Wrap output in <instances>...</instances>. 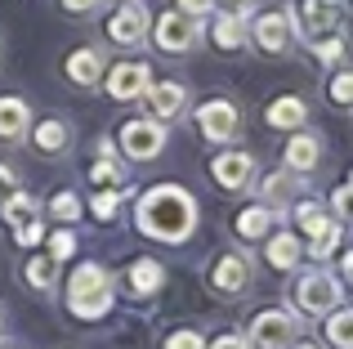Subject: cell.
<instances>
[{"mask_svg":"<svg viewBox=\"0 0 353 349\" xmlns=\"http://www.w3.org/2000/svg\"><path fill=\"white\" fill-rule=\"evenodd\" d=\"M291 197H295V179H291V174L277 170V174L264 179V201H268V206H286Z\"/></svg>","mask_w":353,"mask_h":349,"instance_id":"obj_25","label":"cell"},{"mask_svg":"<svg viewBox=\"0 0 353 349\" xmlns=\"http://www.w3.org/2000/svg\"><path fill=\"white\" fill-rule=\"evenodd\" d=\"M23 130H27V103L23 99H0V134L18 139Z\"/></svg>","mask_w":353,"mask_h":349,"instance_id":"obj_17","label":"cell"},{"mask_svg":"<svg viewBox=\"0 0 353 349\" xmlns=\"http://www.w3.org/2000/svg\"><path fill=\"white\" fill-rule=\"evenodd\" d=\"M340 273H345V282H353V251L345 255V264H340Z\"/></svg>","mask_w":353,"mask_h":349,"instance_id":"obj_44","label":"cell"},{"mask_svg":"<svg viewBox=\"0 0 353 349\" xmlns=\"http://www.w3.org/2000/svg\"><path fill=\"white\" fill-rule=\"evenodd\" d=\"M112 210H117V192H99V197H94V215L108 219Z\"/></svg>","mask_w":353,"mask_h":349,"instance_id":"obj_38","label":"cell"},{"mask_svg":"<svg viewBox=\"0 0 353 349\" xmlns=\"http://www.w3.org/2000/svg\"><path fill=\"white\" fill-rule=\"evenodd\" d=\"M295 260H300V242H295L291 233L268 237V264H273V269H295Z\"/></svg>","mask_w":353,"mask_h":349,"instance_id":"obj_19","label":"cell"},{"mask_svg":"<svg viewBox=\"0 0 353 349\" xmlns=\"http://www.w3.org/2000/svg\"><path fill=\"white\" fill-rule=\"evenodd\" d=\"M255 41H259V50L282 54L286 45H291V18H282V14H264V18L255 23Z\"/></svg>","mask_w":353,"mask_h":349,"instance_id":"obj_12","label":"cell"},{"mask_svg":"<svg viewBox=\"0 0 353 349\" xmlns=\"http://www.w3.org/2000/svg\"><path fill=\"white\" fill-rule=\"evenodd\" d=\"M50 210H54V215H59V219H77V210H81V201H77V197H72V192H59V197H54V201H50Z\"/></svg>","mask_w":353,"mask_h":349,"instance_id":"obj_31","label":"cell"},{"mask_svg":"<svg viewBox=\"0 0 353 349\" xmlns=\"http://www.w3.org/2000/svg\"><path fill=\"white\" fill-rule=\"evenodd\" d=\"M72 251H77L72 233H54V237H50V255H54V260H63V255H72Z\"/></svg>","mask_w":353,"mask_h":349,"instance_id":"obj_34","label":"cell"},{"mask_svg":"<svg viewBox=\"0 0 353 349\" xmlns=\"http://www.w3.org/2000/svg\"><path fill=\"white\" fill-rule=\"evenodd\" d=\"M63 5H68L72 14H85V9H94V0H63Z\"/></svg>","mask_w":353,"mask_h":349,"instance_id":"obj_43","label":"cell"},{"mask_svg":"<svg viewBox=\"0 0 353 349\" xmlns=\"http://www.w3.org/2000/svg\"><path fill=\"white\" fill-rule=\"evenodd\" d=\"M295 341V318L286 309H264L250 327V345L255 349H286Z\"/></svg>","mask_w":353,"mask_h":349,"instance_id":"obj_5","label":"cell"},{"mask_svg":"<svg viewBox=\"0 0 353 349\" xmlns=\"http://www.w3.org/2000/svg\"><path fill=\"white\" fill-rule=\"evenodd\" d=\"M327 341L336 345V349H353V309H331Z\"/></svg>","mask_w":353,"mask_h":349,"instance_id":"obj_21","label":"cell"},{"mask_svg":"<svg viewBox=\"0 0 353 349\" xmlns=\"http://www.w3.org/2000/svg\"><path fill=\"white\" fill-rule=\"evenodd\" d=\"M322 157V143L313 139V134H295L291 143H286V166L291 170H313Z\"/></svg>","mask_w":353,"mask_h":349,"instance_id":"obj_15","label":"cell"},{"mask_svg":"<svg viewBox=\"0 0 353 349\" xmlns=\"http://www.w3.org/2000/svg\"><path fill=\"white\" fill-rule=\"evenodd\" d=\"M14 237H18L23 246H36V242H41V224H36V219H27V224L14 228Z\"/></svg>","mask_w":353,"mask_h":349,"instance_id":"obj_35","label":"cell"},{"mask_svg":"<svg viewBox=\"0 0 353 349\" xmlns=\"http://www.w3.org/2000/svg\"><path fill=\"white\" fill-rule=\"evenodd\" d=\"M161 264L157 260H139V264H130V291H134V296H148V291H157L161 287Z\"/></svg>","mask_w":353,"mask_h":349,"instance_id":"obj_16","label":"cell"},{"mask_svg":"<svg viewBox=\"0 0 353 349\" xmlns=\"http://www.w3.org/2000/svg\"><path fill=\"white\" fill-rule=\"evenodd\" d=\"M197 126L210 143H224V139H233V130H237V108L228 103V99H210V103L197 108Z\"/></svg>","mask_w":353,"mask_h":349,"instance_id":"obj_6","label":"cell"},{"mask_svg":"<svg viewBox=\"0 0 353 349\" xmlns=\"http://www.w3.org/2000/svg\"><path fill=\"white\" fill-rule=\"evenodd\" d=\"M295 349H318V345H309V341H304V345H295Z\"/></svg>","mask_w":353,"mask_h":349,"instance_id":"obj_45","label":"cell"},{"mask_svg":"<svg viewBox=\"0 0 353 349\" xmlns=\"http://www.w3.org/2000/svg\"><path fill=\"white\" fill-rule=\"evenodd\" d=\"M304 117H309V108H304L300 99H277V103L268 108V126H277V130H282V126L291 130V126L304 121Z\"/></svg>","mask_w":353,"mask_h":349,"instance_id":"obj_20","label":"cell"},{"mask_svg":"<svg viewBox=\"0 0 353 349\" xmlns=\"http://www.w3.org/2000/svg\"><path fill=\"white\" fill-rule=\"evenodd\" d=\"M295 300H300L304 314H331V309L340 305V282L331 278V273H304L300 287H295Z\"/></svg>","mask_w":353,"mask_h":349,"instance_id":"obj_4","label":"cell"},{"mask_svg":"<svg viewBox=\"0 0 353 349\" xmlns=\"http://www.w3.org/2000/svg\"><path fill=\"white\" fill-rule=\"evenodd\" d=\"M121 143H125V152H130V157L152 161L157 152H161L165 134H161V126H157V121H130L125 130H121Z\"/></svg>","mask_w":353,"mask_h":349,"instance_id":"obj_7","label":"cell"},{"mask_svg":"<svg viewBox=\"0 0 353 349\" xmlns=\"http://www.w3.org/2000/svg\"><path fill=\"white\" fill-rule=\"evenodd\" d=\"M215 41H219V50H237V45L246 41V18H241V14H224L215 23Z\"/></svg>","mask_w":353,"mask_h":349,"instance_id":"obj_22","label":"cell"},{"mask_svg":"<svg viewBox=\"0 0 353 349\" xmlns=\"http://www.w3.org/2000/svg\"><path fill=\"white\" fill-rule=\"evenodd\" d=\"M210 282H215L224 296H237V291L250 282V264L241 260V255H224V260L215 264V273H210Z\"/></svg>","mask_w":353,"mask_h":349,"instance_id":"obj_13","label":"cell"},{"mask_svg":"<svg viewBox=\"0 0 353 349\" xmlns=\"http://www.w3.org/2000/svg\"><path fill=\"white\" fill-rule=\"evenodd\" d=\"M108 32H112L117 45H139V41H143V32H148V9L143 5H125L112 18V27H108Z\"/></svg>","mask_w":353,"mask_h":349,"instance_id":"obj_10","label":"cell"},{"mask_svg":"<svg viewBox=\"0 0 353 349\" xmlns=\"http://www.w3.org/2000/svg\"><path fill=\"white\" fill-rule=\"evenodd\" d=\"M165 349H206V341L197 332H174V336H165Z\"/></svg>","mask_w":353,"mask_h":349,"instance_id":"obj_32","label":"cell"},{"mask_svg":"<svg viewBox=\"0 0 353 349\" xmlns=\"http://www.w3.org/2000/svg\"><path fill=\"white\" fill-rule=\"evenodd\" d=\"M63 143H68V126L63 121H45L41 130H36V148L41 152H59Z\"/></svg>","mask_w":353,"mask_h":349,"instance_id":"obj_27","label":"cell"},{"mask_svg":"<svg viewBox=\"0 0 353 349\" xmlns=\"http://www.w3.org/2000/svg\"><path fill=\"white\" fill-rule=\"evenodd\" d=\"M14 192H18V183H14V170H9V166H0V206H5V201L14 197Z\"/></svg>","mask_w":353,"mask_h":349,"instance_id":"obj_36","label":"cell"},{"mask_svg":"<svg viewBox=\"0 0 353 349\" xmlns=\"http://www.w3.org/2000/svg\"><path fill=\"white\" fill-rule=\"evenodd\" d=\"M192 224H197V206H192V197L183 188H174V183H161V188H152L139 201V228H143L148 237L183 242V237L192 233Z\"/></svg>","mask_w":353,"mask_h":349,"instance_id":"obj_1","label":"cell"},{"mask_svg":"<svg viewBox=\"0 0 353 349\" xmlns=\"http://www.w3.org/2000/svg\"><path fill=\"white\" fill-rule=\"evenodd\" d=\"M90 174H94V179H99V183H117V179H121V170H117V166H112V161H108V157H103V161H99V166H94V170H90Z\"/></svg>","mask_w":353,"mask_h":349,"instance_id":"obj_37","label":"cell"},{"mask_svg":"<svg viewBox=\"0 0 353 349\" xmlns=\"http://www.w3.org/2000/svg\"><path fill=\"white\" fill-rule=\"evenodd\" d=\"M148 86H152V77H148L143 63H117L112 77H108L112 99H139V94H148Z\"/></svg>","mask_w":353,"mask_h":349,"instance_id":"obj_9","label":"cell"},{"mask_svg":"<svg viewBox=\"0 0 353 349\" xmlns=\"http://www.w3.org/2000/svg\"><path fill=\"white\" fill-rule=\"evenodd\" d=\"M349 188H353V179H349Z\"/></svg>","mask_w":353,"mask_h":349,"instance_id":"obj_47","label":"cell"},{"mask_svg":"<svg viewBox=\"0 0 353 349\" xmlns=\"http://www.w3.org/2000/svg\"><path fill=\"white\" fill-rule=\"evenodd\" d=\"M99 72H103V63H99L94 50H81V54H72V59H68V77L77 81V86H94Z\"/></svg>","mask_w":353,"mask_h":349,"instance_id":"obj_18","label":"cell"},{"mask_svg":"<svg viewBox=\"0 0 353 349\" xmlns=\"http://www.w3.org/2000/svg\"><path fill=\"white\" fill-rule=\"evenodd\" d=\"M250 174H255V161H250L246 152H224V157H215V179L224 183V188H241V183H250Z\"/></svg>","mask_w":353,"mask_h":349,"instance_id":"obj_14","label":"cell"},{"mask_svg":"<svg viewBox=\"0 0 353 349\" xmlns=\"http://www.w3.org/2000/svg\"><path fill=\"white\" fill-rule=\"evenodd\" d=\"M0 327H5V318H0Z\"/></svg>","mask_w":353,"mask_h":349,"instance_id":"obj_46","label":"cell"},{"mask_svg":"<svg viewBox=\"0 0 353 349\" xmlns=\"http://www.w3.org/2000/svg\"><path fill=\"white\" fill-rule=\"evenodd\" d=\"M68 309L77 318H103L112 309V278L99 264H81L68 282Z\"/></svg>","mask_w":353,"mask_h":349,"instance_id":"obj_2","label":"cell"},{"mask_svg":"<svg viewBox=\"0 0 353 349\" xmlns=\"http://www.w3.org/2000/svg\"><path fill=\"white\" fill-rule=\"evenodd\" d=\"M336 246H340V224H327L318 237H313V255H318V260L336 255Z\"/></svg>","mask_w":353,"mask_h":349,"instance_id":"obj_29","label":"cell"},{"mask_svg":"<svg viewBox=\"0 0 353 349\" xmlns=\"http://www.w3.org/2000/svg\"><path fill=\"white\" fill-rule=\"evenodd\" d=\"M183 103H188V90L174 86V81H161V86H148V108H152L161 121H170V117L183 112Z\"/></svg>","mask_w":353,"mask_h":349,"instance_id":"obj_11","label":"cell"},{"mask_svg":"<svg viewBox=\"0 0 353 349\" xmlns=\"http://www.w3.org/2000/svg\"><path fill=\"white\" fill-rule=\"evenodd\" d=\"M268 228H273V215H268V206H250L237 215V233L241 237H264Z\"/></svg>","mask_w":353,"mask_h":349,"instance_id":"obj_23","label":"cell"},{"mask_svg":"<svg viewBox=\"0 0 353 349\" xmlns=\"http://www.w3.org/2000/svg\"><path fill=\"white\" fill-rule=\"evenodd\" d=\"M192 41H197V23H192L188 14H165L161 23H157V45H161L165 54L192 50Z\"/></svg>","mask_w":353,"mask_h":349,"instance_id":"obj_8","label":"cell"},{"mask_svg":"<svg viewBox=\"0 0 353 349\" xmlns=\"http://www.w3.org/2000/svg\"><path fill=\"white\" fill-rule=\"evenodd\" d=\"M0 210H5V219H9L14 228L27 224V219H36V206H32V197H27V192H14V197H9Z\"/></svg>","mask_w":353,"mask_h":349,"instance_id":"obj_28","label":"cell"},{"mask_svg":"<svg viewBox=\"0 0 353 349\" xmlns=\"http://www.w3.org/2000/svg\"><path fill=\"white\" fill-rule=\"evenodd\" d=\"M210 349H246V341H241V336H219Z\"/></svg>","mask_w":353,"mask_h":349,"instance_id":"obj_42","label":"cell"},{"mask_svg":"<svg viewBox=\"0 0 353 349\" xmlns=\"http://www.w3.org/2000/svg\"><path fill=\"white\" fill-rule=\"evenodd\" d=\"M295 215H300V228H304L309 237H318L322 228L331 224V219H327V210H322L318 201H300V210H295Z\"/></svg>","mask_w":353,"mask_h":349,"instance_id":"obj_26","label":"cell"},{"mask_svg":"<svg viewBox=\"0 0 353 349\" xmlns=\"http://www.w3.org/2000/svg\"><path fill=\"white\" fill-rule=\"evenodd\" d=\"M349 206H353V188H340L336 192V210H340V215H349Z\"/></svg>","mask_w":353,"mask_h":349,"instance_id":"obj_40","label":"cell"},{"mask_svg":"<svg viewBox=\"0 0 353 349\" xmlns=\"http://www.w3.org/2000/svg\"><path fill=\"white\" fill-rule=\"evenodd\" d=\"M210 5H215V0H179V9H183V14H210Z\"/></svg>","mask_w":353,"mask_h":349,"instance_id":"obj_39","label":"cell"},{"mask_svg":"<svg viewBox=\"0 0 353 349\" xmlns=\"http://www.w3.org/2000/svg\"><path fill=\"white\" fill-rule=\"evenodd\" d=\"M313 50H318V59H322V63H336L340 54H345V45H340L336 36H327V41H313Z\"/></svg>","mask_w":353,"mask_h":349,"instance_id":"obj_33","label":"cell"},{"mask_svg":"<svg viewBox=\"0 0 353 349\" xmlns=\"http://www.w3.org/2000/svg\"><path fill=\"white\" fill-rule=\"evenodd\" d=\"M295 23H300V32L309 36V41H327V36L340 32V5L336 0H300L295 5Z\"/></svg>","mask_w":353,"mask_h":349,"instance_id":"obj_3","label":"cell"},{"mask_svg":"<svg viewBox=\"0 0 353 349\" xmlns=\"http://www.w3.org/2000/svg\"><path fill=\"white\" fill-rule=\"evenodd\" d=\"M27 282H32V287H54V278H59V260H54V255H36V260H27Z\"/></svg>","mask_w":353,"mask_h":349,"instance_id":"obj_24","label":"cell"},{"mask_svg":"<svg viewBox=\"0 0 353 349\" xmlns=\"http://www.w3.org/2000/svg\"><path fill=\"white\" fill-rule=\"evenodd\" d=\"M215 5H224V9H233V14H241V18H246V9L255 5V0H215Z\"/></svg>","mask_w":353,"mask_h":349,"instance_id":"obj_41","label":"cell"},{"mask_svg":"<svg viewBox=\"0 0 353 349\" xmlns=\"http://www.w3.org/2000/svg\"><path fill=\"white\" fill-rule=\"evenodd\" d=\"M331 99H336V103H353V72H340L336 81H331Z\"/></svg>","mask_w":353,"mask_h":349,"instance_id":"obj_30","label":"cell"}]
</instances>
